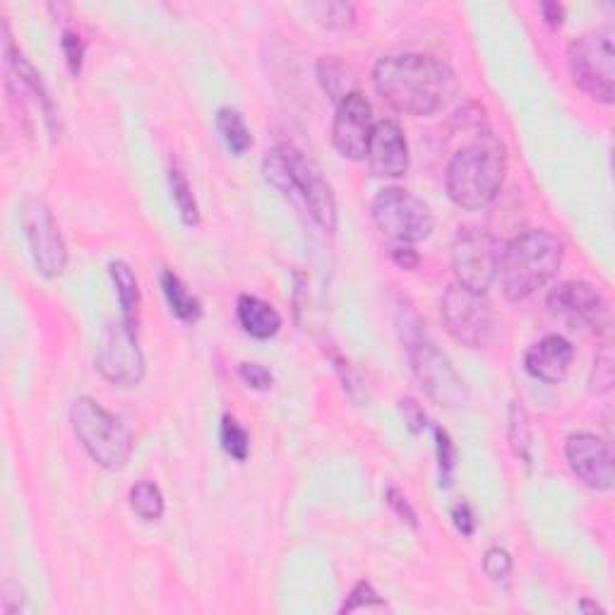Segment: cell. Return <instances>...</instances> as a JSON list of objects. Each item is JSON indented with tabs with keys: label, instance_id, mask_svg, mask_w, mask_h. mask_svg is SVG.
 <instances>
[{
	"label": "cell",
	"instance_id": "obj_1",
	"mask_svg": "<svg viewBox=\"0 0 615 615\" xmlns=\"http://www.w3.org/2000/svg\"><path fill=\"white\" fill-rule=\"evenodd\" d=\"M375 92L404 116H431L455 94V73L438 58L402 53L378 61L373 70Z\"/></svg>",
	"mask_w": 615,
	"mask_h": 615
},
{
	"label": "cell",
	"instance_id": "obj_2",
	"mask_svg": "<svg viewBox=\"0 0 615 615\" xmlns=\"http://www.w3.org/2000/svg\"><path fill=\"white\" fill-rule=\"evenodd\" d=\"M507 176L505 145L483 130L452 157L447 166V195L457 207L481 210L495 200Z\"/></svg>",
	"mask_w": 615,
	"mask_h": 615
},
{
	"label": "cell",
	"instance_id": "obj_3",
	"mask_svg": "<svg viewBox=\"0 0 615 615\" xmlns=\"http://www.w3.org/2000/svg\"><path fill=\"white\" fill-rule=\"evenodd\" d=\"M563 243L546 229H531L500 250L498 279L507 301H524L560 270Z\"/></svg>",
	"mask_w": 615,
	"mask_h": 615
},
{
	"label": "cell",
	"instance_id": "obj_4",
	"mask_svg": "<svg viewBox=\"0 0 615 615\" xmlns=\"http://www.w3.org/2000/svg\"><path fill=\"white\" fill-rule=\"evenodd\" d=\"M262 173L279 193L301 197L320 229H337V202H334L330 183L313 159L298 152L296 147L282 145L267 152L262 161Z\"/></svg>",
	"mask_w": 615,
	"mask_h": 615
},
{
	"label": "cell",
	"instance_id": "obj_5",
	"mask_svg": "<svg viewBox=\"0 0 615 615\" xmlns=\"http://www.w3.org/2000/svg\"><path fill=\"white\" fill-rule=\"evenodd\" d=\"M73 431L87 455L106 471H121L133 452V433L92 397L75 399L70 409Z\"/></svg>",
	"mask_w": 615,
	"mask_h": 615
},
{
	"label": "cell",
	"instance_id": "obj_6",
	"mask_svg": "<svg viewBox=\"0 0 615 615\" xmlns=\"http://www.w3.org/2000/svg\"><path fill=\"white\" fill-rule=\"evenodd\" d=\"M615 29L613 25L591 29L567 49V65L575 85L601 104H613L615 97Z\"/></svg>",
	"mask_w": 615,
	"mask_h": 615
},
{
	"label": "cell",
	"instance_id": "obj_7",
	"mask_svg": "<svg viewBox=\"0 0 615 615\" xmlns=\"http://www.w3.org/2000/svg\"><path fill=\"white\" fill-rule=\"evenodd\" d=\"M373 222L394 246H414L433 231V214L421 197L404 188H387L370 207Z\"/></svg>",
	"mask_w": 615,
	"mask_h": 615
},
{
	"label": "cell",
	"instance_id": "obj_8",
	"mask_svg": "<svg viewBox=\"0 0 615 615\" xmlns=\"http://www.w3.org/2000/svg\"><path fill=\"white\" fill-rule=\"evenodd\" d=\"M440 315H443L447 332L471 349L491 344L498 330V315L486 294H474L459 284L445 289L440 298Z\"/></svg>",
	"mask_w": 615,
	"mask_h": 615
},
{
	"label": "cell",
	"instance_id": "obj_9",
	"mask_svg": "<svg viewBox=\"0 0 615 615\" xmlns=\"http://www.w3.org/2000/svg\"><path fill=\"white\" fill-rule=\"evenodd\" d=\"M500 243L481 229H459L452 243V270L457 284L474 294H486L498 277Z\"/></svg>",
	"mask_w": 615,
	"mask_h": 615
},
{
	"label": "cell",
	"instance_id": "obj_10",
	"mask_svg": "<svg viewBox=\"0 0 615 615\" xmlns=\"http://www.w3.org/2000/svg\"><path fill=\"white\" fill-rule=\"evenodd\" d=\"M97 370L116 387H135L145 378V356L130 322H111L101 332L97 346Z\"/></svg>",
	"mask_w": 615,
	"mask_h": 615
},
{
	"label": "cell",
	"instance_id": "obj_11",
	"mask_svg": "<svg viewBox=\"0 0 615 615\" xmlns=\"http://www.w3.org/2000/svg\"><path fill=\"white\" fill-rule=\"evenodd\" d=\"M406 349H409L414 378L419 380L423 392H426L435 404L445 406V409H462V406L469 402L467 387H464L457 370L452 368L450 358L440 354L428 339H419V342L409 344Z\"/></svg>",
	"mask_w": 615,
	"mask_h": 615
},
{
	"label": "cell",
	"instance_id": "obj_12",
	"mask_svg": "<svg viewBox=\"0 0 615 615\" xmlns=\"http://www.w3.org/2000/svg\"><path fill=\"white\" fill-rule=\"evenodd\" d=\"M548 310L553 318L565 322L572 330H591L606 334L611 327V308L608 301L587 282L558 284L548 294Z\"/></svg>",
	"mask_w": 615,
	"mask_h": 615
},
{
	"label": "cell",
	"instance_id": "obj_13",
	"mask_svg": "<svg viewBox=\"0 0 615 615\" xmlns=\"http://www.w3.org/2000/svg\"><path fill=\"white\" fill-rule=\"evenodd\" d=\"M22 229H25L37 270L49 279L61 277L68 267V248H65L61 229L53 222L51 210L37 197L22 205Z\"/></svg>",
	"mask_w": 615,
	"mask_h": 615
},
{
	"label": "cell",
	"instance_id": "obj_14",
	"mask_svg": "<svg viewBox=\"0 0 615 615\" xmlns=\"http://www.w3.org/2000/svg\"><path fill=\"white\" fill-rule=\"evenodd\" d=\"M373 106L361 92L349 94L337 104L332 123V145L344 159H366L370 137H373Z\"/></svg>",
	"mask_w": 615,
	"mask_h": 615
},
{
	"label": "cell",
	"instance_id": "obj_15",
	"mask_svg": "<svg viewBox=\"0 0 615 615\" xmlns=\"http://www.w3.org/2000/svg\"><path fill=\"white\" fill-rule=\"evenodd\" d=\"M565 457L572 474L594 491H608L613 486V452L606 440L591 433H575L567 438Z\"/></svg>",
	"mask_w": 615,
	"mask_h": 615
},
{
	"label": "cell",
	"instance_id": "obj_16",
	"mask_svg": "<svg viewBox=\"0 0 615 615\" xmlns=\"http://www.w3.org/2000/svg\"><path fill=\"white\" fill-rule=\"evenodd\" d=\"M368 166L373 176L399 178L409 171V147L406 137L394 121H378L368 145Z\"/></svg>",
	"mask_w": 615,
	"mask_h": 615
},
{
	"label": "cell",
	"instance_id": "obj_17",
	"mask_svg": "<svg viewBox=\"0 0 615 615\" xmlns=\"http://www.w3.org/2000/svg\"><path fill=\"white\" fill-rule=\"evenodd\" d=\"M572 358H575V346L560 334H548L541 342L529 346L527 356H524V368L531 378L555 385V382L565 380Z\"/></svg>",
	"mask_w": 615,
	"mask_h": 615
},
{
	"label": "cell",
	"instance_id": "obj_18",
	"mask_svg": "<svg viewBox=\"0 0 615 615\" xmlns=\"http://www.w3.org/2000/svg\"><path fill=\"white\" fill-rule=\"evenodd\" d=\"M236 315L243 330L255 339H272L282 327V315L277 313V308L258 296L243 294L238 298Z\"/></svg>",
	"mask_w": 615,
	"mask_h": 615
},
{
	"label": "cell",
	"instance_id": "obj_19",
	"mask_svg": "<svg viewBox=\"0 0 615 615\" xmlns=\"http://www.w3.org/2000/svg\"><path fill=\"white\" fill-rule=\"evenodd\" d=\"M318 80H320L322 89H325L327 97H330L332 101H337V104L349 97V94L358 92L356 73L344 61H339V58H334V56L320 58Z\"/></svg>",
	"mask_w": 615,
	"mask_h": 615
},
{
	"label": "cell",
	"instance_id": "obj_20",
	"mask_svg": "<svg viewBox=\"0 0 615 615\" xmlns=\"http://www.w3.org/2000/svg\"><path fill=\"white\" fill-rule=\"evenodd\" d=\"M161 289H164L166 301H169L171 313L176 315L178 320L183 322H195L202 315L200 301L185 289V284L181 282L178 274H173L171 270L161 272Z\"/></svg>",
	"mask_w": 615,
	"mask_h": 615
},
{
	"label": "cell",
	"instance_id": "obj_21",
	"mask_svg": "<svg viewBox=\"0 0 615 615\" xmlns=\"http://www.w3.org/2000/svg\"><path fill=\"white\" fill-rule=\"evenodd\" d=\"M111 279L116 284V294L118 301H121L123 308V320L130 322V325H137V313H140V284H137L135 272L130 270L125 262H111L109 265Z\"/></svg>",
	"mask_w": 615,
	"mask_h": 615
},
{
	"label": "cell",
	"instance_id": "obj_22",
	"mask_svg": "<svg viewBox=\"0 0 615 615\" xmlns=\"http://www.w3.org/2000/svg\"><path fill=\"white\" fill-rule=\"evenodd\" d=\"M217 128L224 137L226 147H229L236 157L246 154L250 145H253V137H250L246 121H243L241 113L231 109V106H224V109L217 111Z\"/></svg>",
	"mask_w": 615,
	"mask_h": 615
},
{
	"label": "cell",
	"instance_id": "obj_23",
	"mask_svg": "<svg viewBox=\"0 0 615 615\" xmlns=\"http://www.w3.org/2000/svg\"><path fill=\"white\" fill-rule=\"evenodd\" d=\"M130 510L145 522H157L164 515V495L152 481H140L130 488Z\"/></svg>",
	"mask_w": 615,
	"mask_h": 615
},
{
	"label": "cell",
	"instance_id": "obj_24",
	"mask_svg": "<svg viewBox=\"0 0 615 615\" xmlns=\"http://www.w3.org/2000/svg\"><path fill=\"white\" fill-rule=\"evenodd\" d=\"M169 185H171V195L173 202H176L178 214H181L185 226H197L200 224V210H197V202L193 190H190L188 178L181 169H171L169 173Z\"/></svg>",
	"mask_w": 615,
	"mask_h": 615
},
{
	"label": "cell",
	"instance_id": "obj_25",
	"mask_svg": "<svg viewBox=\"0 0 615 615\" xmlns=\"http://www.w3.org/2000/svg\"><path fill=\"white\" fill-rule=\"evenodd\" d=\"M308 10L315 15V20L327 29H351L356 25V5L354 3L334 0V3H315V5H310Z\"/></svg>",
	"mask_w": 615,
	"mask_h": 615
},
{
	"label": "cell",
	"instance_id": "obj_26",
	"mask_svg": "<svg viewBox=\"0 0 615 615\" xmlns=\"http://www.w3.org/2000/svg\"><path fill=\"white\" fill-rule=\"evenodd\" d=\"M510 445L512 452H515L524 464L531 462V426L527 409H524L522 402H512L510 406Z\"/></svg>",
	"mask_w": 615,
	"mask_h": 615
},
{
	"label": "cell",
	"instance_id": "obj_27",
	"mask_svg": "<svg viewBox=\"0 0 615 615\" xmlns=\"http://www.w3.org/2000/svg\"><path fill=\"white\" fill-rule=\"evenodd\" d=\"M222 447L226 455L234 457L236 462H246L250 450V438L234 416H224L222 419Z\"/></svg>",
	"mask_w": 615,
	"mask_h": 615
},
{
	"label": "cell",
	"instance_id": "obj_28",
	"mask_svg": "<svg viewBox=\"0 0 615 615\" xmlns=\"http://www.w3.org/2000/svg\"><path fill=\"white\" fill-rule=\"evenodd\" d=\"M363 608H385V601L380 599L378 591L370 587L368 582H358L354 589H351V594L346 596L342 613H351V611H363Z\"/></svg>",
	"mask_w": 615,
	"mask_h": 615
},
{
	"label": "cell",
	"instance_id": "obj_29",
	"mask_svg": "<svg viewBox=\"0 0 615 615\" xmlns=\"http://www.w3.org/2000/svg\"><path fill=\"white\" fill-rule=\"evenodd\" d=\"M483 572L493 579V582H505L512 572V555L505 548L493 546L483 555Z\"/></svg>",
	"mask_w": 615,
	"mask_h": 615
},
{
	"label": "cell",
	"instance_id": "obj_30",
	"mask_svg": "<svg viewBox=\"0 0 615 615\" xmlns=\"http://www.w3.org/2000/svg\"><path fill=\"white\" fill-rule=\"evenodd\" d=\"M435 443H438L440 474H443L445 486H450L452 469H455V459H457L455 443H452V438H450V435H447V431H443V428H435Z\"/></svg>",
	"mask_w": 615,
	"mask_h": 615
},
{
	"label": "cell",
	"instance_id": "obj_31",
	"mask_svg": "<svg viewBox=\"0 0 615 615\" xmlns=\"http://www.w3.org/2000/svg\"><path fill=\"white\" fill-rule=\"evenodd\" d=\"M61 46H63L65 61H68L70 73L77 77L82 70V61H85V41H82V37L77 32H70V29H65Z\"/></svg>",
	"mask_w": 615,
	"mask_h": 615
},
{
	"label": "cell",
	"instance_id": "obj_32",
	"mask_svg": "<svg viewBox=\"0 0 615 615\" xmlns=\"http://www.w3.org/2000/svg\"><path fill=\"white\" fill-rule=\"evenodd\" d=\"M238 375H241V380L246 382L248 387H253V390L265 392L272 387V373L267 368L258 366V363H241Z\"/></svg>",
	"mask_w": 615,
	"mask_h": 615
},
{
	"label": "cell",
	"instance_id": "obj_33",
	"mask_svg": "<svg viewBox=\"0 0 615 615\" xmlns=\"http://www.w3.org/2000/svg\"><path fill=\"white\" fill-rule=\"evenodd\" d=\"M594 366L596 368H594V380H591V390H596V392L611 390L613 366H611V354H608V349L603 351L599 358H596Z\"/></svg>",
	"mask_w": 615,
	"mask_h": 615
},
{
	"label": "cell",
	"instance_id": "obj_34",
	"mask_svg": "<svg viewBox=\"0 0 615 615\" xmlns=\"http://www.w3.org/2000/svg\"><path fill=\"white\" fill-rule=\"evenodd\" d=\"M387 505L392 507L394 512H397V517L399 519H404L406 524H411V527H416V512H414V507L409 505V500H406V495L404 493H399L397 488H387Z\"/></svg>",
	"mask_w": 615,
	"mask_h": 615
},
{
	"label": "cell",
	"instance_id": "obj_35",
	"mask_svg": "<svg viewBox=\"0 0 615 615\" xmlns=\"http://www.w3.org/2000/svg\"><path fill=\"white\" fill-rule=\"evenodd\" d=\"M22 608H25V596H22L20 587H15V584L8 582L3 587V596H0V613L15 615V613H20Z\"/></svg>",
	"mask_w": 615,
	"mask_h": 615
},
{
	"label": "cell",
	"instance_id": "obj_36",
	"mask_svg": "<svg viewBox=\"0 0 615 615\" xmlns=\"http://www.w3.org/2000/svg\"><path fill=\"white\" fill-rule=\"evenodd\" d=\"M402 414H404V419H406V426L411 428V433H421L423 428H426V414H423V409L419 404L414 402V399L411 397H406V399H402Z\"/></svg>",
	"mask_w": 615,
	"mask_h": 615
},
{
	"label": "cell",
	"instance_id": "obj_37",
	"mask_svg": "<svg viewBox=\"0 0 615 615\" xmlns=\"http://www.w3.org/2000/svg\"><path fill=\"white\" fill-rule=\"evenodd\" d=\"M452 519H455V527L462 536H471L476 529V519L474 512H471L469 503H457L452 507Z\"/></svg>",
	"mask_w": 615,
	"mask_h": 615
},
{
	"label": "cell",
	"instance_id": "obj_38",
	"mask_svg": "<svg viewBox=\"0 0 615 615\" xmlns=\"http://www.w3.org/2000/svg\"><path fill=\"white\" fill-rule=\"evenodd\" d=\"M392 260L402 270H416L419 267V253L411 246H392Z\"/></svg>",
	"mask_w": 615,
	"mask_h": 615
},
{
	"label": "cell",
	"instance_id": "obj_39",
	"mask_svg": "<svg viewBox=\"0 0 615 615\" xmlns=\"http://www.w3.org/2000/svg\"><path fill=\"white\" fill-rule=\"evenodd\" d=\"M541 13L551 27L563 25V8L558 3H541Z\"/></svg>",
	"mask_w": 615,
	"mask_h": 615
},
{
	"label": "cell",
	"instance_id": "obj_40",
	"mask_svg": "<svg viewBox=\"0 0 615 615\" xmlns=\"http://www.w3.org/2000/svg\"><path fill=\"white\" fill-rule=\"evenodd\" d=\"M579 608H582V611H594V613H603V608H601V606H596V603H591V601H582V603H579Z\"/></svg>",
	"mask_w": 615,
	"mask_h": 615
}]
</instances>
